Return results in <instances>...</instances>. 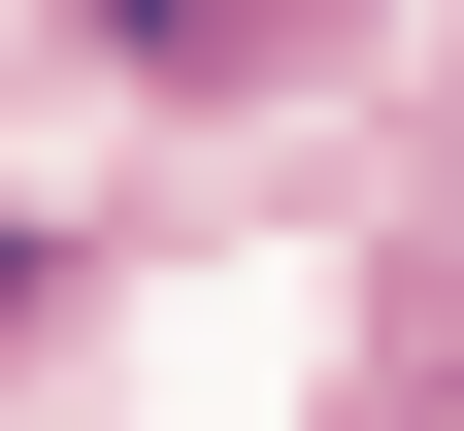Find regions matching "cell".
<instances>
[{
  "mask_svg": "<svg viewBox=\"0 0 464 431\" xmlns=\"http://www.w3.org/2000/svg\"><path fill=\"white\" fill-rule=\"evenodd\" d=\"M365 431H464V365H365Z\"/></svg>",
  "mask_w": 464,
  "mask_h": 431,
  "instance_id": "7a4b0ae2",
  "label": "cell"
},
{
  "mask_svg": "<svg viewBox=\"0 0 464 431\" xmlns=\"http://www.w3.org/2000/svg\"><path fill=\"white\" fill-rule=\"evenodd\" d=\"M365 0H100V67H332Z\"/></svg>",
  "mask_w": 464,
  "mask_h": 431,
  "instance_id": "6da1fadb",
  "label": "cell"
}]
</instances>
